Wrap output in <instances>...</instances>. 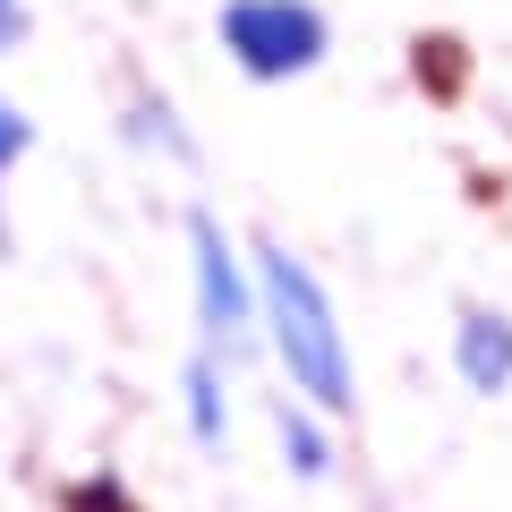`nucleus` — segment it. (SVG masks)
Wrapping results in <instances>:
<instances>
[{"instance_id": "obj_9", "label": "nucleus", "mask_w": 512, "mask_h": 512, "mask_svg": "<svg viewBox=\"0 0 512 512\" xmlns=\"http://www.w3.org/2000/svg\"><path fill=\"white\" fill-rule=\"evenodd\" d=\"M26 146H35V120H26V111L0 94V180L18 171V154H26Z\"/></svg>"}, {"instance_id": "obj_7", "label": "nucleus", "mask_w": 512, "mask_h": 512, "mask_svg": "<svg viewBox=\"0 0 512 512\" xmlns=\"http://www.w3.org/2000/svg\"><path fill=\"white\" fill-rule=\"evenodd\" d=\"M128 137H137V146H163L171 163H197V137L180 128V111H171L163 94H137V103H128Z\"/></svg>"}, {"instance_id": "obj_6", "label": "nucleus", "mask_w": 512, "mask_h": 512, "mask_svg": "<svg viewBox=\"0 0 512 512\" xmlns=\"http://www.w3.org/2000/svg\"><path fill=\"white\" fill-rule=\"evenodd\" d=\"M274 444H282V461H291V478H333V427L316 419L308 402H291V393L274 402Z\"/></svg>"}, {"instance_id": "obj_10", "label": "nucleus", "mask_w": 512, "mask_h": 512, "mask_svg": "<svg viewBox=\"0 0 512 512\" xmlns=\"http://www.w3.org/2000/svg\"><path fill=\"white\" fill-rule=\"evenodd\" d=\"M26 26H35V18H26V0H0V60L26 43Z\"/></svg>"}, {"instance_id": "obj_8", "label": "nucleus", "mask_w": 512, "mask_h": 512, "mask_svg": "<svg viewBox=\"0 0 512 512\" xmlns=\"http://www.w3.org/2000/svg\"><path fill=\"white\" fill-rule=\"evenodd\" d=\"M60 512H137V504H128V487H120V478H86V487H69V495H60Z\"/></svg>"}, {"instance_id": "obj_1", "label": "nucleus", "mask_w": 512, "mask_h": 512, "mask_svg": "<svg viewBox=\"0 0 512 512\" xmlns=\"http://www.w3.org/2000/svg\"><path fill=\"white\" fill-rule=\"evenodd\" d=\"M248 274H256V333L274 342L282 376H291V402H308L316 419H342L359 402V376H350V342H342V316H333L316 265L291 256L282 239H265Z\"/></svg>"}, {"instance_id": "obj_3", "label": "nucleus", "mask_w": 512, "mask_h": 512, "mask_svg": "<svg viewBox=\"0 0 512 512\" xmlns=\"http://www.w3.org/2000/svg\"><path fill=\"white\" fill-rule=\"evenodd\" d=\"M188 274H197V333L214 359H231V350L256 342V274L248 256L231 248V231H222L214 205H188Z\"/></svg>"}, {"instance_id": "obj_2", "label": "nucleus", "mask_w": 512, "mask_h": 512, "mask_svg": "<svg viewBox=\"0 0 512 512\" xmlns=\"http://www.w3.org/2000/svg\"><path fill=\"white\" fill-rule=\"evenodd\" d=\"M214 35L231 52V69L256 77V86H291L333 52V18L316 0H222Z\"/></svg>"}, {"instance_id": "obj_5", "label": "nucleus", "mask_w": 512, "mask_h": 512, "mask_svg": "<svg viewBox=\"0 0 512 512\" xmlns=\"http://www.w3.org/2000/svg\"><path fill=\"white\" fill-rule=\"evenodd\" d=\"M180 402H188V436H197V453H222V444H231V359L197 350V359L180 367Z\"/></svg>"}, {"instance_id": "obj_4", "label": "nucleus", "mask_w": 512, "mask_h": 512, "mask_svg": "<svg viewBox=\"0 0 512 512\" xmlns=\"http://www.w3.org/2000/svg\"><path fill=\"white\" fill-rule=\"evenodd\" d=\"M453 367H461V384L470 393H512V316L495 308V299H461V316H453Z\"/></svg>"}]
</instances>
